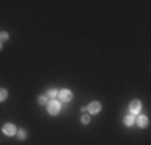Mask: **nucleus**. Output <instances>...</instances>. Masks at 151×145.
<instances>
[{
  "label": "nucleus",
  "mask_w": 151,
  "mask_h": 145,
  "mask_svg": "<svg viewBox=\"0 0 151 145\" xmlns=\"http://www.w3.org/2000/svg\"><path fill=\"white\" fill-rule=\"evenodd\" d=\"M60 108H61V103L58 100H48V103H47V111H48V115H52V116L58 115Z\"/></svg>",
  "instance_id": "1"
},
{
  "label": "nucleus",
  "mask_w": 151,
  "mask_h": 145,
  "mask_svg": "<svg viewBox=\"0 0 151 145\" xmlns=\"http://www.w3.org/2000/svg\"><path fill=\"white\" fill-rule=\"evenodd\" d=\"M58 99H60V103H66V102H71L73 99V92L69 89H63L58 92Z\"/></svg>",
  "instance_id": "2"
},
{
  "label": "nucleus",
  "mask_w": 151,
  "mask_h": 145,
  "mask_svg": "<svg viewBox=\"0 0 151 145\" xmlns=\"http://www.w3.org/2000/svg\"><path fill=\"white\" fill-rule=\"evenodd\" d=\"M2 132L5 134V136L12 137V136H15L18 130H16V128H15V124H12V123H5V124L2 126Z\"/></svg>",
  "instance_id": "3"
},
{
  "label": "nucleus",
  "mask_w": 151,
  "mask_h": 145,
  "mask_svg": "<svg viewBox=\"0 0 151 145\" xmlns=\"http://www.w3.org/2000/svg\"><path fill=\"white\" fill-rule=\"evenodd\" d=\"M129 108H130V115H140V111H142V102L137 100V99L132 100Z\"/></svg>",
  "instance_id": "4"
},
{
  "label": "nucleus",
  "mask_w": 151,
  "mask_h": 145,
  "mask_svg": "<svg viewBox=\"0 0 151 145\" xmlns=\"http://www.w3.org/2000/svg\"><path fill=\"white\" fill-rule=\"evenodd\" d=\"M87 111H88V115L100 113V111H101V103H100V102H92V103L87 107Z\"/></svg>",
  "instance_id": "5"
},
{
  "label": "nucleus",
  "mask_w": 151,
  "mask_h": 145,
  "mask_svg": "<svg viewBox=\"0 0 151 145\" xmlns=\"http://www.w3.org/2000/svg\"><path fill=\"white\" fill-rule=\"evenodd\" d=\"M135 123L140 126V128H146V126H148V118H146L145 115H137Z\"/></svg>",
  "instance_id": "6"
},
{
  "label": "nucleus",
  "mask_w": 151,
  "mask_h": 145,
  "mask_svg": "<svg viewBox=\"0 0 151 145\" xmlns=\"http://www.w3.org/2000/svg\"><path fill=\"white\" fill-rule=\"evenodd\" d=\"M124 124L125 126H134L135 124V118H134V115H127L124 118Z\"/></svg>",
  "instance_id": "7"
},
{
  "label": "nucleus",
  "mask_w": 151,
  "mask_h": 145,
  "mask_svg": "<svg viewBox=\"0 0 151 145\" xmlns=\"http://www.w3.org/2000/svg\"><path fill=\"white\" fill-rule=\"evenodd\" d=\"M47 97H48V100L52 99V100H55L56 97H58V90H55V89H50L48 92H47Z\"/></svg>",
  "instance_id": "8"
},
{
  "label": "nucleus",
  "mask_w": 151,
  "mask_h": 145,
  "mask_svg": "<svg viewBox=\"0 0 151 145\" xmlns=\"http://www.w3.org/2000/svg\"><path fill=\"white\" fill-rule=\"evenodd\" d=\"M92 115H88V113H84L82 115V118H81V121H82V124H88V123L92 121V118H90Z\"/></svg>",
  "instance_id": "9"
},
{
  "label": "nucleus",
  "mask_w": 151,
  "mask_h": 145,
  "mask_svg": "<svg viewBox=\"0 0 151 145\" xmlns=\"http://www.w3.org/2000/svg\"><path fill=\"white\" fill-rule=\"evenodd\" d=\"M16 137H18L19 140H24V139L27 137V132H26L24 129H21V130H18V132H16Z\"/></svg>",
  "instance_id": "10"
},
{
  "label": "nucleus",
  "mask_w": 151,
  "mask_h": 145,
  "mask_svg": "<svg viewBox=\"0 0 151 145\" xmlns=\"http://www.w3.org/2000/svg\"><path fill=\"white\" fill-rule=\"evenodd\" d=\"M37 102H39L40 105H47V103H48V97H47V95H40V97L37 99Z\"/></svg>",
  "instance_id": "11"
},
{
  "label": "nucleus",
  "mask_w": 151,
  "mask_h": 145,
  "mask_svg": "<svg viewBox=\"0 0 151 145\" xmlns=\"http://www.w3.org/2000/svg\"><path fill=\"white\" fill-rule=\"evenodd\" d=\"M8 97V92H6V89H0V102H3Z\"/></svg>",
  "instance_id": "12"
},
{
  "label": "nucleus",
  "mask_w": 151,
  "mask_h": 145,
  "mask_svg": "<svg viewBox=\"0 0 151 145\" xmlns=\"http://www.w3.org/2000/svg\"><path fill=\"white\" fill-rule=\"evenodd\" d=\"M8 32H0V42H6L8 41Z\"/></svg>",
  "instance_id": "13"
},
{
  "label": "nucleus",
  "mask_w": 151,
  "mask_h": 145,
  "mask_svg": "<svg viewBox=\"0 0 151 145\" xmlns=\"http://www.w3.org/2000/svg\"><path fill=\"white\" fill-rule=\"evenodd\" d=\"M0 49H2V42H0Z\"/></svg>",
  "instance_id": "14"
}]
</instances>
